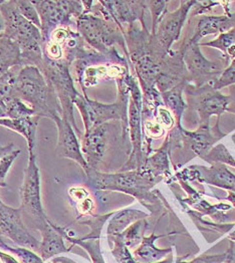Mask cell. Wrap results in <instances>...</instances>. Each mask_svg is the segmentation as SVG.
<instances>
[{
  "mask_svg": "<svg viewBox=\"0 0 235 263\" xmlns=\"http://www.w3.org/2000/svg\"><path fill=\"white\" fill-rule=\"evenodd\" d=\"M13 96L25 102L40 118L64 117L56 90L35 66H22L17 72Z\"/></svg>",
  "mask_w": 235,
  "mask_h": 263,
  "instance_id": "cell-1",
  "label": "cell"
},
{
  "mask_svg": "<svg viewBox=\"0 0 235 263\" xmlns=\"http://www.w3.org/2000/svg\"><path fill=\"white\" fill-rule=\"evenodd\" d=\"M0 13L5 22L3 36L21 49L23 66H40L43 60V35L40 28L27 22L19 12L15 1H3Z\"/></svg>",
  "mask_w": 235,
  "mask_h": 263,
  "instance_id": "cell-2",
  "label": "cell"
},
{
  "mask_svg": "<svg viewBox=\"0 0 235 263\" xmlns=\"http://www.w3.org/2000/svg\"><path fill=\"white\" fill-rule=\"evenodd\" d=\"M89 186L98 191L124 192L137 198L145 206L152 202L151 188L160 180L148 174L142 168L116 174L89 170L86 174Z\"/></svg>",
  "mask_w": 235,
  "mask_h": 263,
  "instance_id": "cell-3",
  "label": "cell"
},
{
  "mask_svg": "<svg viewBox=\"0 0 235 263\" xmlns=\"http://www.w3.org/2000/svg\"><path fill=\"white\" fill-rule=\"evenodd\" d=\"M120 101L116 104H102L89 100L86 95H79L75 101V106L80 110L85 130L107 124V121L121 120L124 130H128V93L124 77L118 79Z\"/></svg>",
  "mask_w": 235,
  "mask_h": 263,
  "instance_id": "cell-4",
  "label": "cell"
},
{
  "mask_svg": "<svg viewBox=\"0 0 235 263\" xmlns=\"http://www.w3.org/2000/svg\"><path fill=\"white\" fill-rule=\"evenodd\" d=\"M69 66L70 65L64 60L51 61L43 57V62L39 68L46 81L56 90L63 109L64 119L71 124L75 131L80 134L81 132L77 127L74 112L75 101L80 92L75 88Z\"/></svg>",
  "mask_w": 235,
  "mask_h": 263,
  "instance_id": "cell-5",
  "label": "cell"
},
{
  "mask_svg": "<svg viewBox=\"0 0 235 263\" xmlns=\"http://www.w3.org/2000/svg\"><path fill=\"white\" fill-rule=\"evenodd\" d=\"M77 25L83 40L105 55H113L115 53V44L124 45L122 30L96 15L83 13L77 20Z\"/></svg>",
  "mask_w": 235,
  "mask_h": 263,
  "instance_id": "cell-6",
  "label": "cell"
},
{
  "mask_svg": "<svg viewBox=\"0 0 235 263\" xmlns=\"http://www.w3.org/2000/svg\"><path fill=\"white\" fill-rule=\"evenodd\" d=\"M21 199L20 209L22 215L27 216L33 222V226L40 230L48 222V219L43 212L41 197V174L35 152H28V163L24 172Z\"/></svg>",
  "mask_w": 235,
  "mask_h": 263,
  "instance_id": "cell-7",
  "label": "cell"
},
{
  "mask_svg": "<svg viewBox=\"0 0 235 263\" xmlns=\"http://www.w3.org/2000/svg\"><path fill=\"white\" fill-rule=\"evenodd\" d=\"M42 22L43 44L58 27H68L83 14L82 1H32Z\"/></svg>",
  "mask_w": 235,
  "mask_h": 263,
  "instance_id": "cell-8",
  "label": "cell"
},
{
  "mask_svg": "<svg viewBox=\"0 0 235 263\" xmlns=\"http://www.w3.org/2000/svg\"><path fill=\"white\" fill-rule=\"evenodd\" d=\"M0 236L9 238L15 244L40 250L41 243L38 241L27 230L22 221V212L20 208L15 209L0 200Z\"/></svg>",
  "mask_w": 235,
  "mask_h": 263,
  "instance_id": "cell-9",
  "label": "cell"
},
{
  "mask_svg": "<svg viewBox=\"0 0 235 263\" xmlns=\"http://www.w3.org/2000/svg\"><path fill=\"white\" fill-rule=\"evenodd\" d=\"M196 1H182L181 7L163 16L154 33L155 40L164 51H168L174 42L179 39L189 9Z\"/></svg>",
  "mask_w": 235,
  "mask_h": 263,
  "instance_id": "cell-10",
  "label": "cell"
},
{
  "mask_svg": "<svg viewBox=\"0 0 235 263\" xmlns=\"http://www.w3.org/2000/svg\"><path fill=\"white\" fill-rule=\"evenodd\" d=\"M53 122L58 127L59 134L57 153L62 158L70 159L77 162L84 169L86 174H87L91 169L83 155L81 144L71 124L64 117L56 118Z\"/></svg>",
  "mask_w": 235,
  "mask_h": 263,
  "instance_id": "cell-11",
  "label": "cell"
},
{
  "mask_svg": "<svg viewBox=\"0 0 235 263\" xmlns=\"http://www.w3.org/2000/svg\"><path fill=\"white\" fill-rule=\"evenodd\" d=\"M107 125L103 124L85 132L82 152L91 170H97L107 149Z\"/></svg>",
  "mask_w": 235,
  "mask_h": 263,
  "instance_id": "cell-12",
  "label": "cell"
},
{
  "mask_svg": "<svg viewBox=\"0 0 235 263\" xmlns=\"http://www.w3.org/2000/svg\"><path fill=\"white\" fill-rule=\"evenodd\" d=\"M100 4L105 18L117 23L121 29L123 23L132 25L138 20L142 21L144 14L145 2L142 1H100Z\"/></svg>",
  "mask_w": 235,
  "mask_h": 263,
  "instance_id": "cell-13",
  "label": "cell"
},
{
  "mask_svg": "<svg viewBox=\"0 0 235 263\" xmlns=\"http://www.w3.org/2000/svg\"><path fill=\"white\" fill-rule=\"evenodd\" d=\"M141 110L142 107L138 106L133 100L129 104L128 126L132 142V154L128 162L123 167V172L139 169L143 166L142 151V133H141Z\"/></svg>",
  "mask_w": 235,
  "mask_h": 263,
  "instance_id": "cell-14",
  "label": "cell"
},
{
  "mask_svg": "<svg viewBox=\"0 0 235 263\" xmlns=\"http://www.w3.org/2000/svg\"><path fill=\"white\" fill-rule=\"evenodd\" d=\"M183 60L188 70L197 80H208L215 78L221 70L220 66L205 59L201 53L198 43L190 40L183 52ZM217 81V79L215 78Z\"/></svg>",
  "mask_w": 235,
  "mask_h": 263,
  "instance_id": "cell-15",
  "label": "cell"
},
{
  "mask_svg": "<svg viewBox=\"0 0 235 263\" xmlns=\"http://www.w3.org/2000/svg\"><path fill=\"white\" fill-rule=\"evenodd\" d=\"M229 104V97L221 95L213 87L203 88L196 100V110L200 116L201 125H208L211 116L219 117L228 110Z\"/></svg>",
  "mask_w": 235,
  "mask_h": 263,
  "instance_id": "cell-16",
  "label": "cell"
},
{
  "mask_svg": "<svg viewBox=\"0 0 235 263\" xmlns=\"http://www.w3.org/2000/svg\"><path fill=\"white\" fill-rule=\"evenodd\" d=\"M195 171L196 175H194L190 180H198L200 182H204L209 185H213L216 187L222 188L224 190H228L229 192H235V175L230 172L224 164H212V166L208 169L206 167H191Z\"/></svg>",
  "mask_w": 235,
  "mask_h": 263,
  "instance_id": "cell-17",
  "label": "cell"
},
{
  "mask_svg": "<svg viewBox=\"0 0 235 263\" xmlns=\"http://www.w3.org/2000/svg\"><path fill=\"white\" fill-rule=\"evenodd\" d=\"M43 241L41 243V255L43 260H47L61 253H65L71 247H66L64 244V237L62 232V227L48 222L40 229Z\"/></svg>",
  "mask_w": 235,
  "mask_h": 263,
  "instance_id": "cell-18",
  "label": "cell"
},
{
  "mask_svg": "<svg viewBox=\"0 0 235 263\" xmlns=\"http://www.w3.org/2000/svg\"><path fill=\"white\" fill-rule=\"evenodd\" d=\"M183 133L191 150L201 158L212 149V146L218 140L225 136L220 132L211 131L209 125H201L197 131Z\"/></svg>",
  "mask_w": 235,
  "mask_h": 263,
  "instance_id": "cell-19",
  "label": "cell"
},
{
  "mask_svg": "<svg viewBox=\"0 0 235 263\" xmlns=\"http://www.w3.org/2000/svg\"><path fill=\"white\" fill-rule=\"evenodd\" d=\"M40 119L41 118L38 116H31V117L22 118V119L1 118L0 126L21 134L25 138L27 142L28 152H35L37 130H38Z\"/></svg>",
  "mask_w": 235,
  "mask_h": 263,
  "instance_id": "cell-20",
  "label": "cell"
},
{
  "mask_svg": "<svg viewBox=\"0 0 235 263\" xmlns=\"http://www.w3.org/2000/svg\"><path fill=\"white\" fill-rule=\"evenodd\" d=\"M235 26V16H203L197 25V32L192 41L199 42L205 35L214 33H224L231 30Z\"/></svg>",
  "mask_w": 235,
  "mask_h": 263,
  "instance_id": "cell-21",
  "label": "cell"
},
{
  "mask_svg": "<svg viewBox=\"0 0 235 263\" xmlns=\"http://www.w3.org/2000/svg\"><path fill=\"white\" fill-rule=\"evenodd\" d=\"M161 237L163 236H157L154 233H152L148 237H144L142 242L140 243V246L134 251L135 259L137 261L140 260L146 263L159 262L169 253H172L171 247L160 249L155 246L156 240Z\"/></svg>",
  "mask_w": 235,
  "mask_h": 263,
  "instance_id": "cell-22",
  "label": "cell"
},
{
  "mask_svg": "<svg viewBox=\"0 0 235 263\" xmlns=\"http://www.w3.org/2000/svg\"><path fill=\"white\" fill-rule=\"evenodd\" d=\"M23 66L21 49L9 39L0 36V77L12 67Z\"/></svg>",
  "mask_w": 235,
  "mask_h": 263,
  "instance_id": "cell-23",
  "label": "cell"
},
{
  "mask_svg": "<svg viewBox=\"0 0 235 263\" xmlns=\"http://www.w3.org/2000/svg\"><path fill=\"white\" fill-rule=\"evenodd\" d=\"M146 217V213L134 209H125L114 213V216L107 226V237L123 233L134 222L138 220L145 219Z\"/></svg>",
  "mask_w": 235,
  "mask_h": 263,
  "instance_id": "cell-24",
  "label": "cell"
},
{
  "mask_svg": "<svg viewBox=\"0 0 235 263\" xmlns=\"http://www.w3.org/2000/svg\"><path fill=\"white\" fill-rule=\"evenodd\" d=\"M168 147H169V144H168V141H166L165 145L160 150H158L147 160H145L141 168L150 175L158 179L160 176L166 175L169 171Z\"/></svg>",
  "mask_w": 235,
  "mask_h": 263,
  "instance_id": "cell-25",
  "label": "cell"
},
{
  "mask_svg": "<svg viewBox=\"0 0 235 263\" xmlns=\"http://www.w3.org/2000/svg\"><path fill=\"white\" fill-rule=\"evenodd\" d=\"M62 232L64 234V239L71 243V247L75 245L82 246L86 252L89 254L94 263H105L102 255V251L100 248V239H85V238H75L70 237L65 228L62 227Z\"/></svg>",
  "mask_w": 235,
  "mask_h": 263,
  "instance_id": "cell-26",
  "label": "cell"
},
{
  "mask_svg": "<svg viewBox=\"0 0 235 263\" xmlns=\"http://www.w3.org/2000/svg\"><path fill=\"white\" fill-rule=\"evenodd\" d=\"M148 227V223L145 219L138 220L130 225L128 228L120 235L123 242L128 248H134L139 245L145 237V231Z\"/></svg>",
  "mask_w": 235,
  "mask_h": 263,
  "instance_id": "cell-27",
  "label": "cell"
},
{
  "mask_svg": "<svg viewBox=\"0 0 235 263\" xmlns=\"http://www.w3.org/2000/svg\"><path fill=\"white\" fill-rule=\"evenodd\" d=\"M22 66L12 67L0 77V106L4 109L6 103L14 98L13 90L19 70Z\"/></svg>",
  "mask_w": 235,
  "mask_h": 263,
  "instance_id": "cell-28",
  "label": "cell"
},
{
  "mask_svg": "<svg viewBox=\"0 0 235 263\" xmlns=\"http://www.w3.org/2000/svg\"><path fill=\"white\" fill-rule=\"evenodd\" d=\"M182 88H183V85L180 84L177 87L168 89L162 93L163 102L176 116L178 121H180L181 115L183 114V111L186 108V105L182 99Z\"/></svg>",
  "mask_w": 235,
  "mask_h": 263,
  "instance_id": "cell-29",
  "label": "cell"
},
{
  "mask_svg": "<svg viewBox=\"0 0 235 263\" xmlns=\"http://www.w3.org/2000/svg\"><path fill=\"white\" fill-rule=\"evenodd\" d=\"M6 111V118L9 119H22L31 116H37L34 110H32L25 102L19 98H12L4 106Z\"/></svg>",
  "mask_w": 235,
  "mask_h": 263,
  "instance_id": "cell-30",
  "label": "cell"
},
{
  "mask_svg": "<svg viewBox=\"0 0 235 263\" xmlns=\"http://www.w3.org/2000/svg\"><path fill=\"white\" fill-rule=\"evenodd\" d=\"M202 159L210 164H224L235 168L234 158L222 144L213 147L208 153L202 157Z\"/></svg>",
  "mask_w": 235,
  "mask_h": 263,
  "instance_id": "cell-31",
  "label": "cell"
},
{
  "mask_svg": "<svg viewBox=\"0 0 235 263\" xmlns=\"http://www.w3.org/2000/svg\"><path fill=\"white\" fill-rule=\"evenodd\" d=\"M15 5H16V8H17L19 12L27 22L32 23L33 25H35L38 28L41 29L42 22H41V18H40V14H39L35 6L33 5L32 1L16 0Z\"/></svg>",
  "mask_w": 235,
  "mask_h": 263,
  "instance_id": "cell-32",
  "label": "cell"
},
{
  "mask_svg": "<svg viewBox=\"0 0 235 263\" xmlns=\"http://www.w3.org/2000/svg\"><path fill=\"white\" fill-rule=\"evenodd\" d=\"M0 248L14 253L16 256L20 257L22 263H43V258L38 256L33 251L25 247H10L7 244H5L1 238H0Z\"/></svg>",
  "mask_w": 235,
  "mask_h": 263,
  "instance_id": "cell-33",
  "label": "cell"
},
{
  "mask_svg": "<svg viewBox=\"0 0 235 263\" xmlns=\"http://www.w3.org/2000/svg\"><path fill=\"white\" fill-rule=\"evenodd\" d=\"M204 45L213 46V47L221 49L225 53H227L228 51L235 48V28L227 31V32L221 33L217 40H215L211 43H208V44H204Z\"/></svg>",
  "mask_w": 235,
  "mask_h": 263,
  "instance_id": "cell-34",
  "label": "cell"
},
{
  "mask_svg": "<svg viewBox=\"0 0 235 263\" xmlns=\"http://www.w3.org/2000/svg\"><path fill=\"white\" fill-rule=\"evenodd\" d=\"M21 154V150H13L4 155L0 160V187H5V178L10 170L14 160Z\"/></svg>",
  "mask_w": 235,
  "mask_h": 263,
  "instance_id": "cell-35",
  "label": "cell"
},
{
  "mask_svg": "<svg viewBox=\"0 0 235 263\" xmlns=\"http://www.w3.org/2000/svg\"><path fill=\"white\" fill-rule=\"evenodd\" d=\"M235 85V60L232 61L230 66H228L222 74L217 79V81L213 84V88L216 90L224 87H229Z\"/></svg>",
  "mask_w": 235,
  "mask_h": 263,
  "instance_id": "cell-36",
  "label": "cell"
},
{
  "mask_svg": "<svg viewBox=\"0 0 235 263\" xmlns=\"http://www.w3.org/2000/svg\"><path fill=\"white\" fill-rule=\"evenodd\" d=\"M150 4V8L152 11V16H153V35L158 27V24L161 22V20L163 18L164 15H162V13L165 10V4L166 1H150L147 2Z\"/></svg>",
  "mask_w": 235,
  "mask_h": 263,
  "instance_id": "cell-37",
  "label": "cell"
},
{
  "mask_svg": "<svg viewBox=\"0 0 235 263\" xmlns=\"http://www.w3.org/2000/svg\"><path fill=\"white\" fill-rule=\"evenodd\" d=\"M157 122L163 127V128H171L174 124V120L172 118V115L170 111L163 108L160 107L157 109Z\"/></svg>",
  "mask_w": 235,
  "mask_h": 263,
  "instance_id": "cell-38",
  "label": "cell"
},
{
  "mask_svg": "<svg viewBox=\"0 0 235 263\" xmlns=\"http://www.w3.org/2000/svg\"><path fill=\"white\" fill-rule=\"evenodd\" d=\"M226 259V252L222 254H216V255H202L195 259H193L190 262L178 263H224Z\"/></svg>",
  "mask_w": 235,
  "mask_h": 263,
  "instance_id": "cell-39",
  "label": "cell"
},
{
  "mask_svg": "<svg viewBox=\"0 0 235 263\" xmlns=\"http://www.w3.org/2000/svg\"><path fill=\"white\" fill-rule=\"evenodd\" d=\"M145 132L148 137L159 138L164 134V128L158 122L147 121L145 123Z\"/></svg>",
  "mask_w": 235,
  "mask_h": 263,
  "instance_id": "cell-40",
  "label": "cell"
},
{
  "mask_svg": "<svg viewBox=\"0 0 235 263\" xmlns=\"http://www.w3.org/2000/svg\"><path fill=\"white\" fill-rule=\"evenodd\" d=\"M68 194H69V196H70V198H71L74 201H76V202H78V203L81 202V201H83V200H85V199L88 196L86 189H84V188H79V187L69 189V190H68Z\"/></svg>",
  "mask_w": 235,
  "mask_h": 263,
  "instance_id": "cell-41",
  "label": "cell"
},
{
  "mask_svg": "<svg viewBox=\"0 0 235 263\" xmlns=\"http://www.w3.org/2000/svg\"><path fill=\"white\" fill-rule=\"evenodd\" d=\"M13 150H14V145L12 143H10L6 146H0V160L4 155H6V154L9 153Z\"/></svg>",
  "mask_w": 235,
  "mask_h": 263,
  "instance_id": "cell-42",
  "label": "cell"
},
{
  "mask_svg": "<svg viewBox=\"0 0 235 263\" xmlns=\"http://www.w3.org/2000/svg\"><path fill=\"white\" fill-rule=\"evenodd\" d=\"M230 99V104L228 107V110L235 112V86L231 88V95L229 96Z\"/></svg>",
  "mask_w": 235,
  "mask_h": 263,
  "instance_id": "cell-43",
  "label": "cell"
},
{
  "mask_svg": "<svg viewBox=\"0 0 235 263\" xmlns=\"http://www.w3.org/2000/svg\"><path fill=\"white\" fill-rule=\"evenodd\" d=\"M49 263H77L71 259H68V258H65V257H58L56 259L52 260V262Z\"/></svg>",
  "mask_w": 235,
  "mask_h": 263,
  "instance_id": "cell-44",
  "label": "cell"
},
{
  "mask_svg": "<svg viewBox=\"0 0 235 263\" xmlns=\"http://www.w3.org/2000/svg\"><path fill=\"white\" fill-rule=\"evenodd\" d=\"M4 30H5V22H4V20H3L2 14L0 13V36L4 33Z\"/></svg>",
  "mask_w": 235,
  "mask_h": 263,
  "instance_id": "cell-45",
  "label": "cell"
},
{
  "mask_svg": "<svg viewBox=\"0 0 235 263\" xmlns=\"http://www.w3.org/2000/svg\"><path fill=\"white\" fill-rule=\"evenodd\" d=\"M228 201H230L235 207V192H229L228 196L226 198Z\"/></svg>",
  "mask_w": 235,
  "mask_h": 263,
  "instance_id": "cell-46",
  "label": "cell"
},
{
  "mask_svg": "<svg viewBox=\"0 0 235 263\" xmlns=\"http://www.w3.org/2000/svg\"><path fill=\"white\" fill-rule=\"evenodd\" d=\"M6 117H7V116H6V111L0 106V119H1V118H6Z\"/></svg>",
  "mask_w": 235,
  "mask_h": 263,
  "instance_id": "cell-47",
  "label": "cell"
},
{
  "mask_svg": "<svg viewBox=\"0 0 235 263\" xmlns=\"http://www.w3.org/2000/svg\"><path fill=\"white\" fill-rule=\"evenodd\" d=\"M228 238H229V239H231V240H233V241H235V231H233L232 233H230V234H229Z\"/></svg>",
  "mask_w": 235,
  "mask_h": 263,
  "instance_id": "cell-48",
  "label": "cell"
},
{
  "mask_svg": "<svg viewBox=\"0 0 235 263\" xmlns=\"http://www.w3.org/2000/svg\"><path fill=\"white\" fill-rule=\"evenodd\" d=\"M2 2H3V1H2V0H0V5L2 4Z\"/></svg>",
  "mask_w": 235,
  "mask_h": 263,
  "instance_id": "cell-49",
  "label": "cell"
},
{
  "mask_svg": "<svg viewBox=\"0 0 235 263\" xmlns=\"http://www.w3.org/2000/svg\"><path fill=\"white\" fill-rule=\"evenodd\" d=\"M232 139H233V141H234V143H235V135H234V136H233V138H232Z\"/></svg>",
  "mask_w": 235,
  "mask_h": 263,
  "instance_id": "cell-50",
  "label": "cell"
}]
</instances>
